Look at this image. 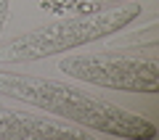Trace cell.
Masks as SVG:
<instances>
[{
    "instance_id": "7a4b0ae2",
    "label": "cell",
    "mask_w": 159,
    "mask_h": 140,
    "mask_svg": "<svg viewBox=\"0 0 159 140\" xmlns=\"http://www.w3.org/2000/svg\"><path fill=\"white\" fill-rule=\"evenodd\" d=\"M141 13L143 11L138 3H119V6L96 8L90 13H80V16L56 19V21L34 27L19 37L8 40L6 45H0V61L32 63L48 56H58V53L80 48L85 42H96L106 34H117L122 27L135 21Z\"/></svg>"
},
{
    "instance_id": "6da1fadb",
    "label": "cell",
    "mask_w": 159,
    "mask_h": 140,
    "mask_svg": "<svg viewBox=\"0 0 159 140\" xmlns=\"http://www.w3.org/2000/svg\"><path fill=\"white\" fill-rule=\"evenodd\" d=\"M0 95L13 101L29 103L34 108L66 119L72 124L88 127L93 132L117 135L130 140H151L157 138V127L141 114L109 103L98 95L74 87L61 79H48L37 74H19V72H0Z\"/></svg>"
},
{
    "instance_id": "277c9868",
    "label": "cell",
    "mask_w": 159,
    "mask_h": 140,
    "mask_svg": "<svg viewBox=\"0 0 159 140\" xmlns=\"http://www.w3.org/2000/svg\"><path fill=\"white\" fill-rule=\"evenodd\" d=\"M51 138H90L80 124H61L32 111L0 106V140H51Z\"/></svg>"
},
{
    "instance_id": "3957f363",
    "label": "cell",
    "mask_w": 159,
    "mask_h": 140,
    "mask_svg": "<svg viewBox=\"0 0 159 140\" xmlns=\"http://www.w3.org/2000/svg\"><path fill=\"white\" fill-rule=\"evenodd\" d=\"M58 72L80 82L109 90H127V93H146V95H157L159 90V66L154 53L148 56H141V53L66 56L58 61Z\"/></svg>"
},
{
    "instance_id": "8992f818",
    "label": "cell",
    "mask_w": 159,
    "mask_h": 140,
    "mask_svg": "<svg viewBox=\"0 0 159 140\" xmlns=\"http://www.w3.org/2000/svg\"><path fill=\"white\" fill-rule=\"evenodd\" d=\"M85 3L96 8H109V6H119V3H133V0H85Z\"/></svg>"
},
{
    "instance_id": "5b68a950",
    "label": "cell",
    "mask_w": 159,
    "mask_h": 140,
    "mask_svg": "<svg viewBox=\"0 0 159 140\" xmlns=\"http://www.w3.org/2000/svg\"><path fill=\"white\" fill-rule=\"evenodd\" d=\"M8 11H11V0H0V34H3V27L8 21Z\"/></svg>"
}]
</instances>
